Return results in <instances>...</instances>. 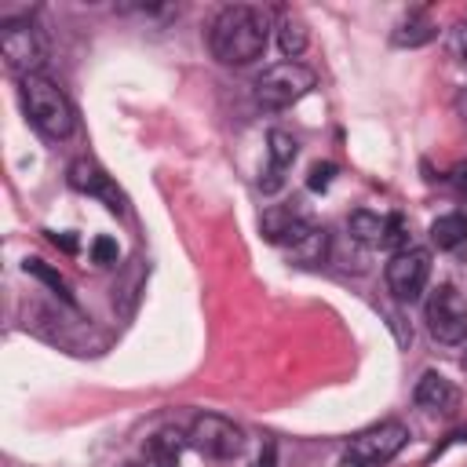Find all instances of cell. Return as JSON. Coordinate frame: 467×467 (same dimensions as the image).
I'll list each match as a JSON object with an SVG mask.
<instances>
[{
  "label": "cell",
  "instance_id": "6da1fadb",
  "mask_svg": "<svg viewBox=\"0 0 467 467\" xmlns=\"http://www.w3.org/2000/svg\"><path fill=\"white\" fill-rule=\"evenodd\" d=\"M270 15L255 4H230L208 29V47L223 66H248L266 51Z\"/></svg>",
  "mask_w": 467,
  "mask_h": 467
},
{
  "label": "cell",
  "instance_id": "7a4b0ae2",
  "mask_svg": "<svg viewBox=\"0 0 467 467\" xmlns=\"http://www.w3.org/2000/svg\"><path fill=\"white\" fill-rule=\"evenodd\" d=\"M18 99H22V109L29 117V124L47 135V139H66L73 128H77V113L66 99V91L47 80L44 73H33V77H22L18 80Z\"/></svg>",
  "mask_w": 467,
  "mask_h": 467
},
{
  "label": "cell",
  "instance_id": "3957f363",
  "mask_svg": "<svg viewBox=\"0 0 467 467\" xmlns=\"http://www.w3.org/2000/svg\"><path fill=\"white\" fill-rule=\"evenodd\" d=\"M0 55L4 62L22 77H33L40 73V66L47 62V40H44V29L29 18H15V22H4L0 26Z\"/></svg>",
  "mask_w": 467,
  "mask_h": 467
},
{
  "label": "cell",
  "instance_id": "277c9868",
  "mask_svg": "<svg viewBox=\"0 0 467 467\" xmlns=\"http://www.w3.org/2000/svg\"><path fill=\"white\" fill-rule=\"evenodd\" d=\"M405 441H409L405 423H398V420L376 423V427L361 431V434L347 445L339 467H383V463H390V460L401 452Z\"/></svg>",
  "mask_w": 467,
  "mask_h": 467
},
{
  "label": "cell",
  "instance_id": "5b68a950",
  "mask_svg": "<svg viewBox=\"0 0 467 467\" xmlns=\"http://www.w3.org/2000/svg\"><path fill=\"white\" fill-rule=\"evenodd\" d=\"M310 88H314V73L303 62H277V66H270V69L259 73V80H255V102L263 109H285V106L299 102Z\"/></svg>",
  "mask_w": 467,
  "mask_h": 467
},
{
  "label": "cell",
  "instance_id": "8992f818",
  "mask_svg": "<svg viewBox=\"0 0 467 467\" xmlns=\"http://www.w3.org/2000/svg\"><path fill=\"white\" fill-rule=\"evenodd\" d=\"M427 328L438 343H463L467 339V303L452 285H438L427 296Z\"/></svg>",
  "mask_w": 467,
  "mask_h": 467
},
{
  "label": "cell",
  "instance_id": "52a82bcc",
  "mask_svg": "<svg viewBox=\"0 0 467 467\" xmlns=\"http://www.w3.org/2000/svg\"><path fill=\"white\" fill-rule=\"evenodd\" d=\"M186 438H190V445H193L201 456H208V460H234V456L244 449L241 427H237L234 420H226V416H215V412L197 416Z\"/></svg>",
  "mask_w": 467,
  "mask_h": 467
},
{
  "label": "cell",
  "instance_id": "ba28073f",
  "mask_svg": "<svg viewBox=\"0 0 467 467\" xmlns=\"http://www.w3.org/2000/svg\"><path fill=\"white\" fill-rule=\"evenodd\" d=\"M427 274H431V255L423 248H401L390 255L387 263V288L401 299V303H412L423 285H427Z\"/></svg>",
  "mask_w": 467,
  "mask_h": 467
},
{
  "label": "cell",
  "instance_id": "9c48e42d",
  "mask_svg": "<svg viewBox=\"0 0 467 467\" xmlns=\"http://www.w3.org/2000/svg\"><path fill=\"white\" fill-rule=\"evenodd\" d=\"M66 179H69V186H73V190L91 193V197H102L109 212H124V193L113 186V179H109V175H106L91 157H77V161L69 164Z\"/></svg>",
  "mask_w": 467,
  "mask_h": 467
},
{
  "label": "cell",
  "instance_id": "30bf717a",
  "mask_svg": "<svg viewBox=\"0 0 467 467\" xmlns=\"http://www.w3.org/2000/svg\"><path fill=\"white\" fill-rule=\"evenodd\" d=\"M310 230H314V223H310L296 204H292V208H270V212L263 215V234H266V241L285 244V248H292L296 241H303Z\"/></svg>",
  "mask_w": 467,
  "mask_h": 467
},
{
  "label": "cell",
  "instance_id": "8fae6325",
  "mask_svg": "<svg viewBox=\"0 0 467 467\" xmlns=\"http://www.w3.org/2000/svg\"><path fill=\"white\" fill-rule=\"evenodd\" d=\"M266 142H270V164H266V171H263V179H259V190H263V193H277V190L285 186V171L292 168L299 146H296V139H292L288 131H270Z\"/></svg>",
  "mask_w": 467,
  "mask_h": 467
},
{
  "label": "cell",
  "instance_id": "7c38bea8",
  "mask_svg": "<svg viewBox=\"0 0 467 467\" xmlns=\"http://www.w3.org/2000/svg\"><path fill=\"white\" fill-rule=\"evenodd\" d=\"M412 398H416V405H423L431 412H452L456 401H460L456 387L441 372H423L420 383H416V390H412Z\"/></svg>",
  "mask_w": 467,
  "mask_h": 467
},
{
  "label": "cell",
  "instance_id": "4fadbf2b",
  "mask_svg": "<svg viewBox=\"0 0 467 467\" xmlns=\"http://www.w3.org/2000/svg\"><path fill=\"white\" fill-rule=\"evenodd\" d=\"M347 230H350V237H354V241H361V244H368V248H383L387 219H383V215H376V212L358 208V212H350Z\"/></svg>",
  "mask_w": 467,
  "mask_h": 467
},
{
  "label": "cell",
  "instance_id": "5bb4252c",
  "mask_svg": "<svg viewBox=\"0 0 467 467\" xmlns=\"http://www.w3.org/2000/svg\"><path fill=\"white\" fill-rule=\"evenodd\" d=\"M431 241H434V248H441V252L460 248V244L467 241V215H463V212L438 215V219L431 223Z\"/></svg>",
  "mask_w": 467,
  "mask_h": 467
},
{
  "label": "cell",
  "instance_id": "9a60e30c",
  "mask_svg": "<svg viewBox=\"0 0 467 467\" xmlns=\"http://www.w3.org/2000/svg\"><path fill=\"white\" fill-rule=\"evenodd\" d=\"M277 47H281V55L288 62H296V55H303V47H306V26H303V18L285 15L277 22Z\"/></svg>",
  "mask_w": 467,
  "mask_h": 467
},
{
  "label": "cell",
  "instance_id": "2e32d148",
  "mask_svg": "<svg viewBox=\"0 0 467 467\" xmlns=\"http://www.w3.org/2000/svg\"><path fill=\"white\" fill-rule=\"evenodd\" d=\"M434 36V26H431V18L423 15V11H412L398 29H394V44H401V47H420V44H427Z\"/></svg>",
  "mask_w": 467,
  "mask_h": 467
},
{
  "label": "cell",
  "instance_id": "e0dca14e",
  "mask_svg": "<svg viewBox=\"0 0 467 467\" xmlns=\"http://www.w3.org/2000/svg\"><path fill=\"white\" fill-rule=\"evenodd\" d=\"M299 263H306V266H317V263H325V255H328V234L325 230H310L303 241H296L292 248H288Z\"/></svg>",
  "mask_w": 467,
  "mask_h": 467
},
{
  "label": "cell",
  "instance_id": "ac0fdd59",
  "mask_svg": "<svg viewBox=\"0 0 467 467\" xmlns=\"http://www.w3.org/2000/svg\"><path fill=\"white\" fill-rule=\"evenodd\" d=\"M22 270H26V274H33V277H40V281H44V285H47V288H51L55 296H62L66 303H73V296H69V285H66V277H62L58 270H51V266H47L44 259H26V263H22Z\"/></svg>",
  "mask_w": 467,
  "mask_h": 467
},
{
  "label": "cell",
  "instance_id": "d6986e66",
  "mask_svg": "<svg viewBox=\"0 0 467 467\" xmlns=\"http://www.w3.org/2000/svg\"><path fill=\"white\" fill-rule=\"evenodd\" d=\"M150 456L157 467H179V434H157L150 441Z\"/></svg>",
  "mask_w": 467,
  "mask_h": 467
},
{
  "label": "cell",
  "instance_id": "ffe728a7",
  "mask_svg": "<svg viewBox=\"0 0 467 467\" xmlns=\"http://www.w3.org/2000/svg\"><path fill=\"white\" fill-rule=\"evenodd\" d=\"M409 234H405V219L401 215H387V237H383V248H405Z\"/></svg>",
  "mask_w": 467,
  "mask_h": 467
},
{
  "label": "cell",
  "instance_id": "44dd1931",
  "mask_svg": "<svg viewBox=\"0 0 467 467\" xmlns=\"http://www.w3.org/2000/svg\"><path fill=\"white\" fill-rule=\"evenodd\" d=\"M332 175H336V164L317 161V164L310 168V175H306V186H310V190H328V186H332Z\"/></svg>",
  "mask_w": 467,
  "mask_h": 467
},
{
  "label": "cell",
  "instance_id": "7402d4cb",
  "mask_svg": "<svg viewBox=\"0 0 467 467\" xmlns=\"http://www.w3.org/2000/svg\"><path fill=\"white\" fill-rule=\"evenodd\" d=\"M91 259L102 263V266L117 263V241H113V237H95V241H91Z\"/></svg>",
  "mask_w": 467,
  "mask_h": 467
},
{
  "label": "cell",
  "instance_id": "603a6c76",
  "mask_svg": "<svg viewBox=\"0 0 467 467\" xmlns=\"http://www.w3.org/2000/svg\"><path fill=\"white\" fill-rule=\"evenodd\" d=\"M449 51H452L456 62L467 66V22H460V26L452 29V36H449Z\"/></svg>",
  "mask_w": 467,
  "mask_h": 467
},
{
  "label": "cell",
  "instance_id": "cb8c5ba5",
  "mask_svg": "<svg viewBox=\"0 0 467 467\" xmlns=\"http://www.w3.org/2000/svg\"><path fill=\"white\" fill-rule=\"evenodd\" d=\"M274 463H277V445L274 441H263V449H259V456H255L252 467H274Z\"/></svg>",
  "mask_w": 467,
  "mask_h": 467
},
{
  "label": "cell",
  "instance_id": "d4e9b609",
  "mask_svg": "<svg viewBox=\"0 0 467 467\" xmlns=\"http://www.w3.org/2000/svg\"><path fill=\"white\" fill-rule=\"evenodd\" d=\"M51 237V244H58L62 252H77V237H69V234H47Z\"/></svg>",
  "mask_w": 467,
  "mask_h": 467
},
{
  "label": "cell",
  "instance_id": "484cf974",
  "mask_svg": "<svg viewBox=\"0 0 467 467\" xmlns=\"http://www.w3.org/2000/svg\"><path fill=\"white\" fill-rule=\"evenodd\" d=\"M452 186H456V190L467 197V164H460V168L452 171Z\"/></svg>",
  "mask_w": 467,
  "mask_h": 467
}]
</instances>
